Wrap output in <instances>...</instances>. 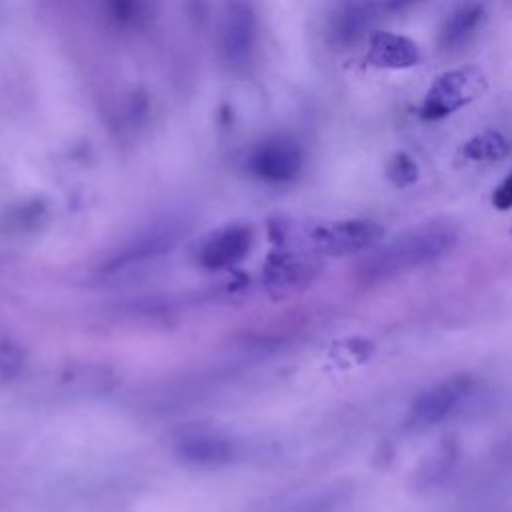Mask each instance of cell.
<instances>
[{
    "instance_id": "cell-1",
    "label": "cell",
    "mask_w": 512,
    "mask_h": 512,
    "mask_svg": "<svg viewBox=\"0 0 512 512\" xmlns=\"http://www.w3.org/2000/svg\"><path fill=\"white\" fill-rule=\"evenodd\" d=\"M456 238L458 232L450 222L434 220L420 224L370 254L360 266V276L364 280H388L436 262L452 250Z\"/></svg>"
},
{
    "instance_id": "cell-2",
    "label": "cell",
    "mask_w": 512,
    "mask_h": 512,
    "mask_svg": "<svg viewBox=\"0 0 512 512\" xmlns=\"http://www.w3.org/2000/svg\"><path fill=\"white\" fill-rule=\"evenodd\" d=\"M484 88V72L476 66H464L458 70L444 72L428 88L420 106V116L424 120H440L456 112L464 104L472 102L476 96L482 94Z\"/></svg>"
},
{
    "instance_id": "cell-3",
    "label": "cell",
    "mask_w": 512,
    "mask_h": 512,
    "mask_svg": "<svg viewBox=\"0 0 512 512\" xmlns=\"http://www.w3.org/2000/svg\"><path fill=\"white\" fill-rule=\"evenodd\" d=\"M382 232V226L372 220L322 222L308 228V242L318 254L346 256L376 246Z\"/></svg>"
},
{
    "instance_id": "cell-4",
    "label": "cell",
    "mask_w": 512,
    "mask_h": 512,
    "mask_svg": "<svg viewBox=\"0 0 512 512\" xmlns=\"http://www.w3.org/2000/svg\"><path fill=\"white\" fill-rule=\"evenodd\" d=\"M470 388L472 380L466 374L450 376L426 388L410 406V422L416 426H432L442 422L466 398Z\"/></svg>"
},
{
    "instance_id": "cell-5",
    "label": "cell",
    "mask_w": 512,
    "mask_h": 512,
    "mask_svg": "<svg viewBox=\"0 0 512 512\" xmlns=\"http://www.w3.org/2000/svg\"><path fill=\"white\" fill-rule=\"evenodd\" d=\"M302 164L304 156L296 142L288 138H272L252 152L248 170L264 182L282 184L294 180L300 174Z\"/></svg>"
},
{
    "instance_id": "cell-6",
    "label": "cell",
    "mask_w": 512,
    "mask_h": 512,
    "mask_svg": "<svg viewBox=\"0 0 512 512\" xmlns=\"http://www.w3.org/2000/svg\"><path fill=\"white\" fill-rule=\"evenodd\" d=\"M256 40V14L246 0H232L226 6L220 26V50L226 62L242 64L252 54Z\"/></svg>"
},
{
    "instance_id": "cell-7",
    "label": "cell",
    "mask_w": 512,
    "mask_h": 512,
    "mask_svg": "<svg viewBox=\"0 0 512 512\" xmlns=\"http://www.w3.org/2000/svg\"><path fill=\"white\" fill-rule=\"evenodd\" d=\"M252 246V230L232 224L212 232L198 250V262L208 270H220L240 262Z\"/></svg>"
},
{
    "instance_id": "cell-8",
    "label": "cell",
    "mask_w": 512,
    "mask_h": 512,
    "mask_svg": "<svg viewBox=\"0 0 512 512\" xmlns=\"http://www.w3.org/2000/svg\"><path fill=\"white\" fill-rule=\"evenodd\" d=\"M174 450L180 460L194 466H210V468L228 464L236 454L232 440L224 438L222 434L204 432V430H196L180 436L176 440Z\"/></svg>"
},
{
    "instance_id": "cell-9",
    "label": "cell",
    "mask_w": 512,
    "mask_h": 512,
    "mask_svg": "<svg viewBox=\"0 0 512 512\" xmlns=\"http://www.w3.org/2000/svg\"><path fill=\"white\" fill-rule=\"evenodd\" d=\"M420 60L416 42L394 32H374L368 40L366 62L376 68L402 70L412 68Z\"/></svg>"
},
{
    "instance_id": "cell-10",
    "label": "cell",
    "mask_w": 512,
    "mask_h": 512,
    "mask_svg": "<svg viewBox=\"0 0 512 512\" xmlns=\"http://www.w3.org/2000/svg\"><path fill=\"white\" fill-rule=\"evenodd\" d=\"M484 16V8L478 2H468L458 6L444 22L440 32V44L444 48H452L462 44L470 34H474L476 26Z\"/></svg>"
},
{
    "instance_id": "cell-11",
    "label": "cell",
    "mask_w": 512,
    "mask_h": 512,
    "mask_svg": "<svg viewBox=\"0 0 512 512\" xmlns=\"http://www.w3.org/2000/svg\"><path fill=\"white\" fill-rule=\"evenodd\" d=\"M312 262L298 256L270 258L264 268V278L272 286H294L312 276Z\"/></svg>"
},
{
    "instance_id": "cell-12",
    "label": "cell",
    "mask_w": 512,
    "mask_h": 512,
    "mask_svg": "<svg viewBox=\"0 0 512 512\" xmlns=\"http://www.w3.org/2000/svg\"><path fill=\"white\" fill-rule=\"evenodd\" d=\"M454 460H456V446L448 442L440 444L416 470V486L428 488L442 482L450 474Z\"/></svg>"
},
{
    "instance_id": "cell-13",
    "label": "cell",
    "mask_w": 512,
    "mask_h": 512,
    "mask_svg": "<svg viewBox=\"0 0 512 512\" xmlns=\"http://www.w3.org/2000/svg\"><path fill=\"white\" fill-rule=\"evenodd\" d=\"M370 8L366 4H348L332 18V34L338 42H350L362 34Z\"/></svg>"
},
{
    "instance_id": "cell-14",
    "label": "cell",
    "mask_w": 512,
    "mask_h": 512,
    "mask_svg": "<svg viewBox=\"0 0 512 512\" xmlns=\"http://www.w3.org/2000/svg\"><path fill=\"white\" fill-rule=\"evenodd\" d=\"M464 154L472 160H498L508 154V144L500 134L486 132L470 140L464 146Z\"/></svg>"
},
{
    "instance_id": "cell-15",
    "label": "cell",
    "mask_w": 512,
    "mask_h": 512,
    "mask_svg": "<svg viewBox=\"0 0 512 512\" xmlns=\"http://www.w3.org/2000/svg\"><path fill=\"white\" fill-rule=\"evenodd\" d=\"M110 18L118 24H134L144 8V0H104Z\"/></svg>"
},
{
    "instance_id": "cell-16",
    "label": "cell",
    "mask_w": 512,
    "mask_h": 512,
    "mask_svg": "<svg viewBox=\"0 0 512 512\" xmlns=\"http://www.w3.org/2000/svg\"><path fill=\"white\" fill-rule=\"evenodd\" d=\"M388 178L398 186H408L418 178V166L408 154H396L388 166Z\"/></svg>"
},
{
    "instance_id": "cell-17",
    "label": "cell",
    "mask_w": 512,
    "mask_h": 512,
    "mask_svg": "<svg viewBox=\"0 0 512 512\" xmlns=\"http://www.w3.org/2000/svg\"><path fill=\"white\" fill-rule=\"evenodd\" d=\"M512 204V178L508 176L494 192V206L506 210Z\"/></svg>"
},
{
    "instance_id": "cell-18",
    "label": "cell",
    "mask_w": 512,
    "mask_h": 512,
    "mask_svg": "<svg viewBox=\"0 0 512 512\" xmlns=\"http://www.w3.org/2000/svg\"><path fill=\"white\" fill-rule=\"evenodd\" d=\"M410 2H414V0H380V6L386 8V10H396V8H402Z\"/></svg>"
}]
</instances>
